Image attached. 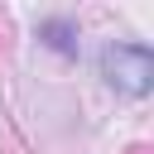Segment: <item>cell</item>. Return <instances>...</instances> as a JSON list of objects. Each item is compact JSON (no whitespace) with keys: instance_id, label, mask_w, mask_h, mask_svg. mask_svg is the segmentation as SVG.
Segmentation results:
<instances>
[{"instance_id":"1","label":"cell","mask_w":154,"mask_h":154,"mask_svg":"<svg viewBox=\"0 0 154 154\" xmlns=\"http://www.w3.org/2000/svg\"><path fill=\"white\" fill-rule=\"evenodd\" d=\"M101 72H106V82H111L116 91L144 96V91L154 87V53H149L144 43H111V48L101 53Z\"/></svg>"},{"instance_id":"2","label":"cell","mask_w":154,"mask_h":154,"mask_svg":"<svg viewBox=\"0 0 154 154\" xmlns=\"http://www.w3.org/2000/svg\"><path fill=\"white\" fill-rule=\"evenodd\" d=\"M38 38H43L53 53H67V58L77 53V24H72V19H43V24H38Z\"/></svg>"}]
</instances>
